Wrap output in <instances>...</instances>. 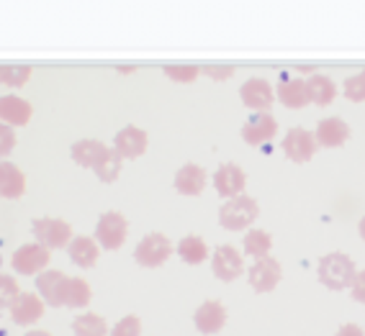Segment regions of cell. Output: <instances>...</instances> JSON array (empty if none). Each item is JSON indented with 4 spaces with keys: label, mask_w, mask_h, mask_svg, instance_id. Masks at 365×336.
I'll return each mask as SVG.
<instances>
[{
    "label": "cell",
    "mask_w": 365,
    "mask_h": 336,
    "mask_svg": "<svg viewBox=\"0 0 365 336\" xmlns=\"http://www.w3.org/2000/svg\"><path fill=\"white\" fill-rule=\"evenodd\" d=\"M72 162L78 167L93 169L103 182H113L121 175V157L96 139H80L78 144H72Z\"/></svg>",
    "instance_id": "obj_1"
},
{
    "label": "cell",
    "mask_w": 365,
    "mask_h": 336,
    "mask_svg": "<svg viewBox=\"0 0 365 336\" xmlns=\"http://www.w3.org/2000/svg\"><path fill=\"white\" fill-rule=\"evenodd\" d=\"M355 275H358L355 262L347 254L332 252L319 259V283L324 288H329V290H345V288H350Z\"/></svg>",
    "instance_id": "obj_2"
},
{
    "label": "cell",
    "mask_w": 365,
    "mask_h": 336,
    "mask_svg": "<svg viewBox=\"0 0 365 336\" xmlns=\"http://www.w3.org/2000/svg\"><path fill=\"white\" fill-rule=\"evenodd\" d=\"M257 214H260V208H257L255 198L237 195V198H232V201H227L219 208V224L227 231H245L257 221Z\"/></svg>",
    "instance_id": "obj_3"
},
{
    "label": "cell",
    "mask_w": 365,
    "mask_h": 336,
    "mask_svg": "<svg viewBox=\"0 0 365 336\" xmlns=\"http://www.w3.org/2000/svg\"><path fill=\"white\" fill-rule=\"evenodd\" d=\"M126 233H129V221L121 214H116V211H106L98 219V224H96V244L101 249L116 252V249L124 246Z\"/></svg>",
    "instance_id": "obj_4"
},
{
    "label": "cell",
    "mask_w": 365,
    "mask_h": 336,
    "mask_svg": "<svg viewBox=\"0 0 365 336\" xmlns=\"http://www.w3.org/2000/svg\"><path fill=\"white\" fill-rule=\"evenodd\" d=\"M31 231L36 236V244L46 249H65L72 241V226L62 219H34Z\"/></svg>",
    "instance_id": "obj_5"
},
{
    "label": "cell",
    "mask_w": 365,
    "mask_h": 336,
    "mask_svg": "<svg viewBox=\"0 0 365 336\" xmlns=\"http://www.w3.org/2000/svg\"><path fill=\"white\" fill-rule=\"evenodd\" d=\"M173 254V241L165 236V233H147L142 241L134 249V259H137L139 267H160L165 265Z\"/></svg>",
    "instance_id": "obj_6"
},
{
    "label": "cell",
    "mask_w": 365,
    "mask_h": 336,
    "mask_svg": "<svg viewBox=\"0 0 365 336\" xmlns=\"http://www.w3.org/2000/svg\"><path fill=\"white\" fill-rule=\"evenodd\" d=\"M11 265L19 275H41L49 265V249L41 244H24L14 252Z\"/></svg>",
    "instance_id": "obj_7"
},
{
    "label": "cell",
    "mask_w": 365,
    "mask_h": 336,
    "mask_svg": "<svg viewBox=\"0 0 365 336\" xmlns=\"http://www.w3.org/2000/svg\"><path fill=\"white\" fill-rule=\"evenodd\" d=\"M281 278H283V270H281V265H278V259H273V257L255 259V265L250 267V272H247V280L255 293L275 290V285L281 283Z\"/></svg>",
    "instance_id": "obj_8"
},
{
    "label": "cell",
    "mask_w": 365,
    "mask_h": 336,
    "mask_svg": "<svg viewBox=\"0 0 365 336\" xmlns=\"http://www.w3.org/2000/svg\"><path fill=\"white\" fill-rule=\"evenodd\" d=\"M240 98L247 108L257 110V113H270V105L275 103V90L267 80L252 78L240 88Z\"/></svg>",
    "instance_id": "obj_9"
},
{
    "label": "cell",
    "mask_w": 365,
    "mask_h": 336,
    "mask_svg": "<svg viewBox=\"0 0 365 336\" xmlns=\"http://www.w3.org/2000/svg\"><path fill=\"white\" fill-rule=\"evenodd\" d=\"M211 270H214V275L222 280V283H232V280L240 278L242 270H245L242 254L229 244L216 246L214 254H211Z\"/></svg>",
    "instance_id": "obj_10"
},
{
    "label": "cell",
    "mask_w": 365,
    "mask_h": 336,
    "mask_svg": "<svg viewBox=\"0 0 365 336\" xmlns=\"http://www.w3.org/2000/svg\"><path fill=\"white\" fill-rule=\"evenodd\" d=\"M147 144H150L147 131L139 129V126H124L113 139V152L121 159H137L147 152Z\"/></svg>",
    "instance_id": "obj_11"
},
{
    "label": "cell",
    "mask_w": 365,
    "mask_h": 336,
    "mask_svg": "<svg viewBox=\"0 0 365 336\" xmlns=\"http://www.w3.org/2000/svg\"><path fill=\"white\" fill-rule=\"evenodd\" d=\"M317 147H319V144H317L312 131L301 129V126H294V129L286 134V139H283V152H286V157L288 159L299 162V164L312 159Z\"/></svg>",
    "instance_id": "obj_12"
},
{
    "label": "cell",
    "mask_w": 365,
    "mask_h": 336,
    "mask_svg": "<svg viewBox=\"0 0 365 336\" xmlns=\"http://www.w3.org/2000/svg\"><path fill=\"white\" fill-rule=\"evenodd\" d=\"M211 182H214L216 193L222 195L224 201H232V198L242 195V190H245V185H247V175H245V169L242 167L227 162V164H222V167L216 169V175Z\"/></svg>",
    "instance_id": "obj_13"
},
{
    "label": "cell",
    "mask_w": 365,
    "mask_h": 336,
    "mask_svg": "<svg viewBox=\"0 0 365 336\" xmlns=\"http://www.w3.org/2000/svg\"><path fill=\"white\" fill-rule=\"evenodd\" d=\"M67 278L65 272L59 270H44L36 278V288H39V298L46 305H65V295H67Z\"/></svg>",
    "instance_id": "obj_14"
},
{
    "label": "cell",
    "mask_w": 365,
    "mask_h": 336,
    "mask_svg": "<svg viewBox=\"0 0 365 336\" xmlns=\"http://www.w3.org/2000/svg\"><path fill=\"white\" fill-rule=\"evenodd\" d=\"M275 134H278V121H275L273 113H255L242 126V139L247 144H252V147H260V144L270 142Z\"/></svg>",
    "instance_id": "obj_15"
},
{
    "label": "cell",
    "mask_w": 365,
    "mask_h": 336,
    "mask_svg": "<svg viewBox=\"0 0 365 336\" xmlns=\"http://www.w3.org/2000/svg\"><path fill=\"white\" fill-rule=\"evenodd\" d=\"M44 300L36 293H21L11 305V321L19 326H31L44 316Z\"/></svg>",
    "instance_id": "obj_16"
},
{
    "label": "cell",
    "mask_w": 365,
    "mask_h": 336,
    "mask_svg": "<svg viewBox=\"0 0 365 336\" xmlns=\"http://www.w3.org/2000/svg\"><path fill=\"white\" fill-rule=\"evenodd\" d=\"M193 323H196V329L206 336L219 334V331L227 326V308H224V303H219V300H206V303L196 310Z\"/></svg>",
    "instance_id": "obj_17"
},
{
    "label": "cell",
    "mask_w": 365,
    "mask_h": 336,
    "mask_svg": "<svg viewBox=\"0 0 365 336\" xmlns=\"http://www.w3.org/2000/svg\"><path fill=\"white\" fill-rule=\"evenodd\" d=\"M314 139L319 147H327V149H337L350 139V126L339 116H332V118H322L317 131H314Z\"/></svg>",
    "instance_id": "obj_18"
},
{
    "label": "cell",
    "mask_w": 365,
    "mask_h": 336,
    "mask_svg": "<svg viewBox=\"0 0 365 336\" xmlns=\"http://www.w3.org/2000/svg\"><path fill=\"white\" fill-rule=\"evenodd\" d=\"M31 103L29 100H24V98L19 95H3L0 98V123H6V126H11V129H16V126H26L29 121H31Z\"/></svg>",
    "instance_id": "obj_19"
},
{
    "label": "cell",
    "mask_w": 365,
    "mask_h": 336,
    "mask_svg": "<svg viewBox=\"0 0 365 336\" xmlns=\"http://www.w3.org/2000/svg\"><path fill=\"white\" fill-rule=\"evenodd\" d=\"M275 100H281L286 108H304V105L312 103V95H309L307 80H281V85L275 88Z\"/></svg>",
    "instance_id": "obj_20"
},
{
    "label": "cell",
    "mask_w": 365,
    "mask_h": 336,
    "mask_svg": "<svg viewBox=\"0 0 365 336\" xmlns=\"http://www.w3.org/2000/svg\"><path fill=\"white\" fill-rule=\"evenodd\" d=\"M209 175L198 164H182L175 172V190L180 195H201L206 190Z\"/></svg>",
    "instance_id": "obj_21"
},
{
    "label": "cell",
    "mask_w": 365,
    "mask_h": 336,
    "mask_svg": "<svg viewBox=\"0 0 365 336\" xmlns=\"http://www.w3.org/2000/svg\"><path fill=\"white\" fill-rule=\"evenodd\" d=\"M26 193V175L14 162H0V195L3 198H21Z\"/></svg>",
    "instance_id": "obj_22"
},
{
    "label": "cell",
    "mask_w": 365,
    "mask_h": 336,
    "mask_svg": "<svg viewBox=\"0 0 365 336\" xmlns=\"http://www.w3.org/2000/svg\"><path fill=\"white\" fill-rule=\"evenodd\" d=\"M98 252H101V246L96 244V239H91V236H75V239L70 241V246H67L70 259L78 267H83V270H88V267H93L98 262Z\"/></svg>",
    "instance_id": "obj_23"
},
{
    "label": "cell",
    "mask_w": 365,
    "mask_h": 336,
    "mask_svg": "<svg viewBox=\"0 0 365 336\" xmlns=\"http://www.w3.org/2000/svg\"><path fill=\"white\" fill-rule=\"evenodd\" d=\"M307 88H309V95H312V103H317L319 108H327L337 98V85H334L332 78H327V75H312L307 80Z\"/></svg>",
    "instance_id": "obj_24"
},
{
    "label": "cell",
    "mask_w": 365,
    "mask_h": 336,
    "mask_svg": "<svg viewBox=\"0 0 365 336\" xmlns=\"http://www.w3.org/2000/svg\"><path fill=\"white\" fill-rule=\"evenodd\" d=\"M178 254H180V259L188 262V265H201L203 259L209 257V246H206V241H203L201 236L190 233V236H185V239L178 244Z\"/></svg>",
    "instance_id": "obj_25"
},
{
    "label": "cell",
    "mask_w": 365,
    "mask_h": 336,
    "mask_svg": "<svg viewBox=\"0 0 365 336\" xmlns=\"http://www.w3.org/2000/svg\"><path fill=\"white\" fill-rule=\"evenodd\" d=\"M75 336H108V323L98 313H83L72 321Z\"/></svg>",
    "instance_id": "obj_26"
},
{
    "label": "cell",
    "mask_w": 365,
    "mask_h": 336,
    "mask_svg": "<svg viewBox=\"0 0 365 336\" xmlns=\"http://www.w3.org/2000/svg\"><path fill=\"white\" fill-rule=\"evenodd\" d=\"M270 246H273V236L262 229H250L245 233V254H250V257H270Z\"/></svg>",
    "instance_id": "obj_27"
},
{
    "label": "cell",
    "mask_w": 365,
    "mask_h": 336,
    "mask_svg": "<svg viewBox=\"0 0 365 336\" xmlns=\"http://www.w3.org/2000/svg\"><path fill=\"white\" fill-rule=\"evenodd\" d=\"M91 285L85 283L83 278H70L67 283V295H65V305L67 308H85L91 303Z\"/></svg>",
    "instance_id": "obj_28"
},
{
    "label": "cell",
    "mask_w": 365,
    "mask_h": 336,
    "mask_svg": "<svg viewBox=\"0 0 365 336\" xmlns=\"http://www.w3.org/2000/svg\"><path fill=\"white\" fill-rule=\"evenodd\" d=\"M31 78V67L26 65H3L0 67V85L6 88H24Z\"/></svg>",
    "instance_id": "obj_29"
},
{
    "label": "cell",
    "mask_w": 365,
    "mask_h": 336,
    "mask_svg": "<svg viewBox=\"0 0 365 336\" xmlns=\"http://www.w3.org/2000/svg\"><path fill=\"white\" fill-rule=\"evenodd\" d=\"M342 90H345L347 100H352V103H363L365 100V70H360L358 75L347 78Z\"/></svg>",
    "instance_id": "obj_30"
},
{
    "label": "cell",
    "mask_w": 365,
    "mask_h": 336,
    "mask_svg": "<svg viewBox=\"0 0 365 336\" xmlns=\"http://www.w3.org/2000/svg\"><path fill=\"white\" fill-rule=\"evenodd\" d=\"M165 75L175 83H193V80L201 75V67L196 65H168L165 67Z\"/></svg>",
    "instance_id": "obj_31"
},
{
    "label": "cell",
    "mask_w": 365,
    "mask_h": 336,
    "mask_svg": "<svg viewBox=\"0 0 365 336\" xmlns=\"http://www.w3.org/2000/svg\"><path fill=\"white\" fill-rule=\"evenodd\" d=\"M19 283H16L11 275H0V310L3 308H11L14 300L19 298Z\"/></svg>",
    "instance_id": "obj_32"
},
{
    "label": "cell",
    "mask_w": 365,
    "mask_h": 336,
    "mask_svg": "<svg viewBox=\"0 0 365 336\" xmlns=\"http://www.w3.org/2000/svg\"><path fill=\"white\" fill-rule=\"evenodd\" d=\"M142 334V321L137 316H124L108 331V336H139Z\"/></svg>",
    "instance_id": "obj_33"
},
{
    "label": "cell",
    "mask_w": 365,
    "mask_h": 336,
    "mask_svg": "<svg viewBox=\"0 0 365 336\" xmlns=\"http://www.w3.org/2000/svg\"><path fill=\"white\" fill-rule=\"evenodd\" d=\"M16 147V131L6 123H0V159L8 157Z\"/></svg>",
    "instance_id": "obj_34"
},
{
    "label": "cell",
    "mask_w": 365,
    "mask_h": 336,
    "mask_svg": "<svg viewBox=\"0 0 365 336\" xmlns=\"http://www.w3.org/2000/svg\"><path fill=\"white\" fill-rule=\"evenodd\" d=\"M350 293L358 303H365V270H360L358 275H355V280H352V285H350Z\"/></svg>",
    "instance_id": "obj_35"
},
{
    "label": "cell",
    "mask_w": 365,
    "mask_h": 336,
    "mask_svg": "<svg viewBox=\"0 0 365 336\" xmlns=\"http://www.w3.org/2000/svg\"><path fill=\"white\" fill-rule=\"evenodd\" d=\"M206 75H211L214 80H229L235 75V67H203Z\"/></svg>",
    "instance_id": "obj_36"
},
{
    "label": "cell",
    "mask_w": 365,
    "mask_h": 336,
    "mask_svg": "<svg viewBox=\"0 0 365 336\" xmlns=\"http://www.w3.org/2000/svg\"><path fill=\"white\" fill-rule=\"evenodd\" d=\"M337 336H365V331L360 329L358 323H342L337 329Z\"/></svg>",
    "instance_id": "obj_37"
},
{
    "label": "cell",
    "mask_w": 365,
    "mask_h": 336,
    "mask_svg": "<svg viewBox=\"0 0 365 336\" xmlns=\"http://www.w3.org/2000/svg\"><path fill=\"white\" fill-rule=\"evenodd\" d=\"M26 336H52L49 331H41V329H31V331H26Z\"/></svg>",
    "instance_id": "obj_38"
},
{
    "label": "cell",
    "mask_w": 365,
    "mask_h": 336,
    "mask_svg": "<svg viewBox=\"0 0 365 336\" xmlns=\"http://www.w3.org/2000/svg\"><path fill=\"white\" fill-rule=\"evenodd\" d=\"M358 231H360V236H363V241H365V216L360 219V226H358Z\"/></svg>",
    "instance_id": "obj_39"
},
{
    "label": "cell",
    "mask_w": 365,
    "mask_h": 336,
    "mask_svg": "<svg viewBox=\"0 0 365 336\" xmlns=\"http://www.w3.org/2000/svg\"><path fill=\"white\" fill-rule=\"evenodd\" d=\"M0 265H3V257H0Z\"/></svg>",
    "instance_id": "obj_40"
}]
</instances>
